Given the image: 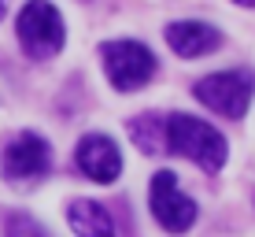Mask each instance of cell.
<instances>
[{"label": "cell", "instance_id": "6da1fadb", "mask_svg": "<svg viewBox=\"0 0 255 237\" xmlns=\"http://www.w3.org/2000/svg\"><path fill=\"white\" fill-rule=\"evenodd\" d=\"M163 137H166V148H170L174 156H185L189 163H196L200 171H207V174L222 171L226 156H230V145H226V137L218 134L211 122L192 119V115H185V111H174V115H166V122H163Z\"/></svg>", "mask_w": 255, "mask_h": 237}, {"label": "cell", "instance_id": "7a4b0ae2", "mask_svg": "<svg viewBox=\"0 0 255 237\" xmlns=\"http://www.w3.org/2000/svg\"><path fill=\"white\" fill-rule=\"evenodd\" d=\"M15 33H19V45L30 59H48L63 48L67 30H63V15L59 7H52L48 0H30V4L19 11V22H15Z\"/></svg>", "mask_w": 255, "mask_h": 237}, {"label": "cell", "instance_id": "3957f363", "mask_svg": "<svg viewBox=\"0 0 255 237\" xmlns=\"http://www.w3.org/2000/svg\"><path fill=\"white\" fill-rule=\"evenodd\" d=\"M192 96H196L204 108L218 111L226 119H241L248 111L252 96H255V74L252 71H218L207 74L192 85Z\"/></svg>", "mask_w": 255, "mask_h": 237}, {"label": "cell", "instance_id": "277c9868", "mask_svg": "<svg viewBox=\"0 0 255 237\" xmlns=\"http://www.w3.org/2000/svg\"><path fill=\"white\" fill-rule=\"evenodd\" d=\"M100 52H104V71H108L111 85L119 93H133L152 82L155 56L148 45H140V41H108Z\"/></svg>", "mask_w": 255, "mask_h": 237}, {"label": "cell", "instance_id": "5b68a950", "mask_svg": "<svg viewBox=\"0 0 255 237\" xmlns=\"http://www.w3.org/2000/svg\"><path fill=\"white\" fill-rule=\"evenodd\" d=\"M148 204H152L155 223H159L163 230H170V234H185L200 215L196 204H192V197L181 193L174 171H155L152 189H148Z\"/></svg>", "mask_w": 255, "mask_h": 237}, {"label": "cell", "instance_id": "8992f818", "mask_svg": "<svg viewBox=\"0 0 255 237\" xmlns=\"http://www.w3.org/2000/svg\"><path fill=\"white\" fill-rule=\"evenodd\" d=\"M0 167H4L7 182H33L52 167V145L41 134H30V130H26V134H19L4 148Z\"/></svg>", "mask_w": 255, "mask_h": 237}, {"label": "cell", "instance_id": "52a82bcc", "mask_svg": "<svg viewBox=\"0 0 255 237\" xmlns=\"http://www.w3.org/2000/svg\"><path fill=\"white\" fill-rule=\"evenodd\" d=\"M74 163L85 178L100 182V186H111L122 174V152L108 134H85L74 148Z\"/></svg>", "mask_w": 255, "mask_h": 237}, {"label": "cell", "instance_id": "ba28073f", "mask_svg": "<svg viewBox=\"0 0 255 237\" xmlns=\"http://www.w3.org/2000/svg\"><path fill=\"white\" fill-rule=\"evenodd\" d=\"M166 45L178 52L181 59H196V56H211L215 48H222V30H215L211 22H196V19H178L163 30Z\"/></svg>", "mask_w": 255, "mask_h": 237}, {"label": "cell", "instance_id": "9c48e42d", "mask_svg": "<svg viewBox=\"0 0 255 237\" xmlns=\"http://www.w3.org/2000/svg\"><path fill=\"white\" fill-rule=\"evenodd\" d=\"M67 219L78 237H115V223H111L108 208L96 200H74L67 208Z\"/></svg>", "mask_w": 255, "mask_h": 237}, {"label": "cell", "instance_id": "30bf717a", "mask_svg": "<svg viewBox=\"0 0 255 237\" xmlns=\"http://www.w3.org/2000/svg\"><path fill=\"white\" fill-rule=\"evenodd\" d=\"M163 122H166V119H163V115H152V111L129 122V134H133V141H137V148H140V152L155 156V152H163V148H166Z\"/></svg>", "mask_w": 255, "mask_h": 237}, {"label": "cell", "instance_id": "8fae6325", "mask_svg": "<svg viewBox=\"0 0 255 237\" xmlns=\"http://www.w3.org/2000/svg\"><path fill=\"white\" fill-rule=\"evenodd\" d=\"M4 234H7V237H48V234H45V226L33 223L30 215H7Z\"/></svg>", "mask_w": 255, "mask_h": 237}, {"label": "cell", "instance_id": "7c38bea8", "mask_svg": "<svg viewBox=\"0 0 255 237\" xmlns=\"http://www.w3.org/2000/svg\"><path fill=\"white\" fill-rule=\"evenodd\" d=\"M233 4H241V7H255V0H233Z\"/></svg>", "mask_w": 255, "mask_h": 237}, {"label": "cell", "instance_id": "4fadbf2b", "mask_svg": "<svg viewBox=\"0 0 255 237\" xmlns=\"http://www.w3.org/2000/svg\"><path fill=\"white\" fill-rule=\"evenodd\" d=\"M7 4H11V0H0V19H4V11H7Z\"/></svg>", "mask_w": 255, "mask_h": 237}]
</instances>
